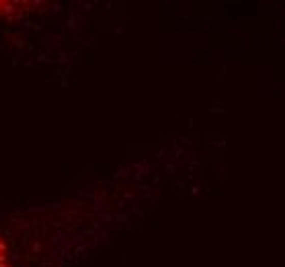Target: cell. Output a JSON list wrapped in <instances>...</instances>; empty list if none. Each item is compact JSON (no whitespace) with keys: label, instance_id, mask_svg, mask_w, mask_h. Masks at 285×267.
<instances>
[{"label":"cell","instance_id":"1","mask_svg":"<svg viewBox=\"0 0 285 267\" xmlns=\"http://www.w3.org/2000/svg\"><path fill=\"white\" fill-rule=\"evenodd\" d=\"M0 267H11V255H9V247L0 236Z\"/></svg>","mask_w":285,"mask_h":267}]
</instances>
